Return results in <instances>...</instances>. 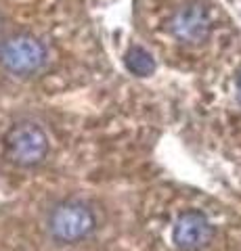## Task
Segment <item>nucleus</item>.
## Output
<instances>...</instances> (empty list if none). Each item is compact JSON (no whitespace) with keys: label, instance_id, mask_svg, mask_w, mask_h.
<instances>
[{"label":"nucleus","instance_id":"f257e3e1","mask_svg":"<svg viewBox=\"0 0 241 251\" xmlns=\"http://www.w3.org/2000/svg\"><path fill=\"white\" fill-rule=\"evenodd\" d=\"M4 149L15 166L34 168L46 159L51 140L46 130L38 122L23 120L9 128L4 136Z\"/></svg>","mask_w":241,"mask_h":251},{"label":"nucleus","instance_id":"f03ea898","mask_svg":"<svg viewBox=\"0 0 241 251\" xmlns=\"http://www.w3.org/2000/svg\"><path fill=\"white\" fill-rule=\"evenodd\" d=\"M95 226H97V220L90 205L78 199H67L57 203L49 214L51 237L59 243H65V245L80 243L86 237H90Z\"/></svg>","mask_w":241,"mask_h":251},{"label":"nucleus","instance_id":"7ed1b4c3","mask_svg":"<svg viewBox=\"0 0 241 251\" xmlns=\"http://www.w3.org/2000/svg\"><path fill=\"white\" fill-rule=\"evenodd\" d=\"M46 65L44 44L32 34H15L0 42V67L17 77H29Z\"/></svg>","mask_w":241,"mask_h":251},{"label":"nucleus","instance_id":"20e7f679","mask_svg":"<svg viewBox=\"0 0 241 251\" xmlns=\"http://www.w3.org/2000/svg\"><path fill=\"white\" fill-rule=\"evenodd\" d=\"M168 29L178 42L195 46L208 40L212 31V19L208 9L201 2H185L172 13L168 21Z\"/></svg>","mask_w":241,"mask_h":251},{"label":"nucleus","instance_id":"39448f33","mask_svg":"<svg viewBox=\"0 0 241 251\" xmlns=\"http://www.w3.org/2000/svg\"><path fill=\"white\" fill-rule=\"evenodd\" d=\"M214 226L206 214L197 209H189L181 214L174 222L172 241L181 251H201L212 241Z\"/></svg>","mask_w":241,"mask_h":251},{"label":"nucleus","instance_id":"423d86ee","mask_svg":"<svg viewBox=\"0 0 241 251\" xmlns=\"http://www.w3.org/2000/svg\"><path fill=\"white\" fill-rule=\"evenodd\" d=\"M124 65L136 77H149V75H153L155 67H158L153 54L147 49H143V46H130L126 54H124Z\"/></svg>","mask_w":241,"mask_h":251},{"label":"nucleus","instance_id":"0eeeda50","mask_svg":"<svg viewBox=\"0 0 241 251\" xmlns=\"http://www.w3.org/2000/svg\"><path fill=\"white\" fill-rule=\"evenodd\" d=\"M235 90H237V99H239V103H241V69H239V74L235 77Z\"/></svg>","mask_w":241,"mask_h":251},{"label":"nucleus","instance_id":"6e6552de","mask_svg":"<svg viewBox=\"0 0 241 251\" xmlns=\"http://www.w3.org/2000/svg\"><path fill=\"white\" fill-rule=\"evenodd\" d=\"M2 31H4V21L0 17V40H2Z\"/></svg>","mask_w":241,"mask_h":251}]
</instances>
